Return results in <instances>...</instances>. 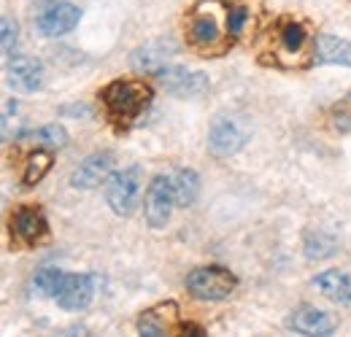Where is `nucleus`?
<instances>
[{
    "mask_svg": "<svg viewBox=\"0 0 351 337\" xmlns=\"http://www.w3.org/2000/svg\"><path fill=\"white\" fill-rule=\"evenodd\" d=\"M160 86L176 97H197L208 89V76L200 71H189L181 65H165L160 73H154Z\"/></svg>",
    "mask_w": 351,
    "mask_h": 337,
    "instance_id": "obj_7",
    "label": "nucleus"
},
{
    "mask_svg": "<svg viewBox=\"0 0 351 337\" xmlns=\"http://www.w3.org/2000/svg\"><path fill=\"white\" fill-rule=\"evenodd\" d=\"M173 329H178V305L176 302H162L157 308H149L138 319V332L141 335L160 337L173 332Z\"/></svg>",
    "mask_w": 351,
    "mask_h": 337,
    "instance_id": "obj_14",
    "label": "nucleus"
},
{
    "mask_svg": "<svg viewBox=\"0 0 351 337\" xmlns=\"http://www.w3.org/2000/svg\"><path fill=\"white\" fill-rule=\"evenodd\" d=\"M281 41H284V49L287 51H292V54H298L308 41V33L306 27L300 25V22H289L287 27H284V33H281Z\"/></svg>",
    "mask_w": 351,
    "mask_h": 337,
    "instance_id": "obj_23",
    "label": "nucleus"
},
{
    "mask_svg": "<svg viewBox=\"0 0 351 337\" xmlns=\"http://www.w3.org/2000/svg\"><path fill=\"white\" fill-rule=\"evenodd\" d=\"M176 208L173 195V178L171 175H154L149 189H146V200H143V216L149 221L152 229H162L171 221V213Z\"/></svg>",
    "mask_w": 351,
    "mask_h": 337,
    "instance_id": "obj_5",
    "label": "nucleus"
},
{
    "mask_svg": "<svg viewBox=\"0 0 351 337\" xmlns=\"http://www.w3.org/2000/svg\"><path fill=\"white\" fill-rule=\"evenodd\" d=\"M171 178H173L176 208H189L200 195V175L192 168H181L176 170Z\"/></svg>",
    "mask_w": 351,
    "mask_h": 337,
    "instance_id": "obj_17",
    "label": "nucleus"
},
{
    "mask_svg": "<svg viewBox=\"0 0 351 337\" xmlns=\"http://www.w3.org/2000/svg\"><path fill=\"white\" fill-rule=\"evenodd\" d=\"M33 140L41 143V146H49V149H65L68 146V132L62 125H46L33 132Z\"/></svg>",
    "mask_w": 351,
    "mask_h": 337,
    "instance_id": "obj_22",
    "label": "nucleus"
},
{
    "mask_svg": "<svg viewBox=\"0 0 351 337\" xmlns=\"http://www.w3.org/2000/svg\"><path fill=\"white\" fill-rule=\"evenodd\" d=\"M82 22V8L68 0H54L36 16V30L44 38H60Z\"/></svg>",
    "mask_w": 351,
    "mask_h": 337,
    "instance_id": "obj_6",
    "label": "nucleus"
},
{
    "mask_svg": "<svg viewBox=\"0 0 351 337\" xmlns=\"http://www.w3.org/2000/svg\"><path fill=\"white\" fill-rule=\"evenodd\" d=\"M287 327L295 329L298 335H319V337H327L335 332V319L313 305H300L289 313L287 319Z\"/></svg>",
    "mask_w": 351,
    "mask_h": 337,
    "instance_id": "obj_10",
    "label": "nucleus"
},
{
    "mask_svg": "<svg viewBox=\"0 0 351 337\" xmlns=\"http://www.w3.org/2000/svg\"><path fill=\"white\" fill-rule=\"evenodd\" d=\"M5 84L22 95L38 92L44 86V65L33 57H11L5 65Z\"/></svg>",
    "mask_w": 351,
    "mask_h": 337,
    "instance_id": "obj_8",
    "label": "nucleus"
},
{
    "mask_svg": "<svg viewBox=\"0 0 351 337\" xmlns=\"http://www.w3.org/2000/svg\"><path fill=\"white\" fill-rule=\"evenodd\" d=\"M338 251V240L324 232V229H313L306 235V256L311 262H319V259H330L332 253Z\"/></svg>",
    "mask_w": 351,
    "mask_h": 337,
    "instance_id": "obj_19",
    "label": "nucleus"
},
{
    "mask_svg": "<svg viewBox=\"0 0 351 337\" xmlns=\"http://www.w3.org/2000/svg\"><path fill=\"white\" fill-rule=\"evenodd\" d=\"M0 38H3V54L5 60H11L16 54V43H19V25L11 16H3V27H0Z\"/></svg>",
    "mask_w": 351,
    "mask_h": 337,
    "instance_id": "obj_24",
    "label": "nucleus"
},
{
    "mask_svg": "<svg viewBox=\"0 0 351 337\" xmlns=\"http://www.w3.org/2000/svg\"><path fill=\"white\" fill-rule=\"evenodd\" d=\"M313 286L335 305H351V275L343 270H324L316 275Z\"/></svg>",
    "mask_w": 351,
    "mask_h": 337,
    "instance_id": "obj_16",
    "label": "nucleus"
},
{
    "mask_svg": "<svg viewBox=\"0 0 351 337\" xmlns=\"http://www.w3.org/2000/svg\"><path fill=\"white\" fill-rule=\"evenodd\" d=\"M313 60L319 65H343V68H351V41L324 33V36L316 38Z\"/></svg>",
    "mask_w": 351,
    "mask_h": 337,
    "instance_id": "obj_15",
    "label": "nucleus"
},
{
    "mask_svg": "<svg viewBox=\"0 0 351 337\" xmlns=\"http://www.w3.org/2000/svg\"><path fill=\"white\" fill-rule=\"evenodd\" d=\"M100 97H103V105L111 119L130 122L149 105L152 89L141 82H111L100 92Z\"/></svg>",
    "mask_w": 351,
    "mask_h": 337,
    "instance_id": "obj_1",
    "label": "nucleus"
},
{
    "mask_svg": "<svg viewBox=\"0 0 351 337\" xmlns=\"http://www.w3.org/2000/svg\"><path fill=\"white\" fill-rule=\"evenodd\" d=\"M235 284V275L224 267H197L186 278V292L203 302H221L232 295Z\"/></svg>",
    "mask_w": 351,
    "mask_h": 337,
    "instance_id": "obj_4",
    "label": "nucleus"
},
{
    "mask_svg": "<svg viewBox=\"0 0 351 337\" xmlns=\"http://www.w3.org/2000/svg\"><path fill=\"white\" fill-rule=\"evenodd\" d=\"M176 54V46L171 41H152L138 46L130 54L132 71L138 73H160Z\"/></svg>",
    "mask_w": 351,
    "mask_h": 337,
    "instance_id": "obj_12",
    "label": "nucleus"
},
{
    "mask_svg": "<svg viewBox=\"0 0 351 337\" xmlns=\"http://www.w3.org/2000/svg\"><path fill=\"white\" fill-rule=\"evenodd\" d=\"M114 168V154L111 151H97V154H89L87 160L79 165V168L71 173V186L73 189H97L100 184L108 181Z\"/></svg>",
    "mask_w": 351,
    "mask_h": 337,
    "instance_id": "obj_9",
    "label": "nucleus"
},
{
    "mask_svg": "<svg viewBox=\"0 0 351 337\" xmlns=\"http://www.w3.org/2000/svg\"><path fill=\"white\" fill-rule=\"evenodd\" d=\"M95 297V278L92 275H65L60 292H57V305L65 310H84Z\"/></svg>",
    "mask_w": 351,
    "mask_h": 337,
    "instance_id": "obj_13",
    "label": "nucleus"
},
{
    "mask_svg": "<svg viewBox=\"0 0 351 337\" xmlns=\"http://www.w3.org/2000/svg\"><path fill=\"white\" fill-rule=\"evenodd\" d=\"M219 25H217V19L211 16V14H200V16H195L192 22H189V41L195 43V46H214V43L219 41Z\"/></svg>",
    "mask_w": 351,
    "mask_h": 337,
    "instance_id": "obj_18",
    "label": "nucleus"
},
{
    "mask_svg": "<svg viewBox=\"0 0 351 337\" xmlns=\"http://www.w3.org/2000/svg\"><path fill=\"white\" fill-rule=\"evenodd\" d=\"M49 168H51V154L49 151H33L27 157V168H25V178H22L25 186L38 184L46 173H49Z\"/></svg>",
    "mask_w": 351,
    "mask_h": 337,
    "instance_id": "obj_21",
    "label": "nucleus"
},
{
    "mask_svg": "<svg viewBox=\"0 0 351 337\" xmlns=\"http://www.w3.org/2000/svg\"><path fill=\"white\" fill-rule=\"evenodd\" d=\"M14 238L22 243V246H36V243H41L46 238V232H49V224H46V216L41 208H36V205H25V208H19V211L14 213Z\"/></svg>",
    "mask_w": 351,
    "mask_h": 337,
    "instance_id": "obj_11",
    "label": "nucleus"
},
{
    "mask_svg": "<svg viewBox=\"0 0 351 337\" xmlns=\"http://www.w3.org/2000/svg\"><path fill=\"white\" fill-rule=\"evenodd\" d=\"M252 138V127L246 122V116L241 114H219L214 122H211V129H208V151L214 157H232L238 154Z\"/></svg>",
    "mask_w": 351,
    "mask_h": 337,
    "instance_id": "obj_2",
    "label": "nucleus"
},
{
    "mask_svg": "<svg viewBox=\"0 0 351 337\" xmlns=\"http://www.w3.org/2000/svg\"><path fill=\"white\" fill-rule=\"evenodd\" d=\"M246 19H249V11L246 8H232L230 11V16H227V27H230V33L232 36H241L243 33V25H246Z\"/></svg>",
    "mask_w": 351,
    "mask_h": 337,
    "instance_id": "obj_25",
    "label": "nucleus"
},
{
    "mask_svg": "<svg viewBox=\"0 0 351 337\" xmlns=\"http://www.w3.org/2000/svg\"><path fill=\"white\" fill-rule=\"evenodd\" d=\"M68 273H62L60 267H41L36 275H33V292L38 297H57L62 281H65Z\"/></svg>",
    "mask_w": 351,
    "mask_h": 337,
    "instance_id": "obj_20",
    "label": "nucleus"
},
{
    "mask_svg": "<svg viewBox=\"0 0 351 337\" xmlns=\"http://www.w3.org/2000/svg\"><path fill=\"white\" fill-rule=\"evenodd\" d=\"M141 189H143V168L141 165L117 170L106 181V203L117 216H130L138 205Z\"/></svg>",
    "mask_w": 351,
    "mask_h": 337,
    "instance_id": "obj_3",
    "label": "nucleus"
}]
</instances>
